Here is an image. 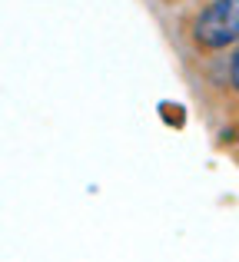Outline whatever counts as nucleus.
Returning <instances> with one entry per match:
<instances>
[{
    "label": "nucleus",
    "instance_id": "f257e3e1",
    "mask_svg": "<svg viewBox=\"0 0 239 262\" xmlns=\"http://www.w3.org/2000/svg\"><path fill=\"white\" fill-rule=\"evenodd\" d=\"M193 40L206 50H223L239 40V0H213L196 17Z\"/></svg>",
    "mask_w": 239,
    "mask_h": 262
},
{
    "label": "nucleus",
    "instance_id": "f03ea898",
    "mask_svg": "<svg viewBox=\"0 0 239 262\" xmlns=\"http://www.w3.org/2000/svg\"><path fill=\"white\" fill-rule=\"evenodd\" d=\"M229 77H233V86L239 90V50H236V57H233V67H229Z\"/></svg>",
    "mask_w": 239,
    "mask_h": 262
}]
</instances>
